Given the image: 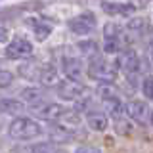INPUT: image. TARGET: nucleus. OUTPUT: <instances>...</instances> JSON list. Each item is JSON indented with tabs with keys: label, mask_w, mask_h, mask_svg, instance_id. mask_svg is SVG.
Returning a JSON list of instances; mask_svg holds the SVG:
<instances>
[{
	"label": "nucleus",
	"mask_w": 153,
	"mask_h": 153,
	"mask_svg": "<svg viewBox=\"0 0 153 153\" xmlns=\"http://www.w3.org/2000/svg\"><path fill=\"white\" fill-rule=\"evenodd\" d=\"M19 75L27 80L40 84L42 88L48 86H57L59 82V75L54 63H48V61H25V63L19 65Z\"/></svg>",
	"instance_id": "nucleus-1"
},
{
	"label": "nucleus",
	"mask_w": 153,
	"mask_h": 153,
	"mask_svg": "<svg viewBox=\"0 0 153 153\" xmlns=\"http://www.w3.org/2000/svg\"><path fill=\"white\" fill-rule=\"evenodd\" d=\"M8 134L16 142H31L36 140L44 134V128L38 124L35 119L29 117H16L8 126Z\"/></svg>",
	"instance_id": "nucleus-2"
},
{
	"label": "nucleus",
	"mask_w": 153,
	"mask_h": 153,
	"mask_svg": "<svg viewBox=\"0 0 153 153\" xmlns=\"http://www.w3.org/2000/svg\"><path fill=\"white\" fill-rule=\"evenodd\" d=\"M86 75H88L92 80H98L100 84H102V82L111 84L113 80L117 79L119 69H117V65H115L113 61L105 59V57H102V56L98 54V56H94V57H90V59H88Z\"/></svg>",
	"instance_id": "nucleus-3"
},
{
	"label": "nucleus",
	"mask_w": 153,
	"mask_h": 153,
	"mask_svg": "<svg viewBox=\"0 0 153 153\" xmlns=\"http://www.w3.org/2000/svg\"><path fill=\"white\" fill-rule=\"evenodd\" d=\"M115 65H117L119 73H123L128 79V82H132V84L140 79V75L143 71V63H142V59H140L136 50H126L124 54L117 56Z\"/></svg>",
	"instance_id": "nucleus-4"
},
{
	"label": "nucleus",
	"mask_w": 153,
	"mask_h": 153,
	"mask_svg": "<svg viewBox=\"0 0 153 153\" xmlns=\"http://www.w3.org/2000/svg\"><path fill=\"white\" fill-rule=\"evenodd\" d=\"M124 113L128 115L132 123L140 124V126H147L151 121V107L143 100H130L124 105Z\"/></svg>",
	"instance_id": "nucleus-5"
},
{
	"label": "nucleus",
	"mask_w": 153,
	"mask_h": 153,
	"mask_svg": "<svg viewBox=\"0 0 153 153\" xmlns=\"http://www.w3.org/2000/svg\"><path fill=\"white\" fill-rule=\"evenodd\" d=\"M98 27V19L92 12H84L79 16L69 19V31L76 36H86L90 33H94V29Z\"/></svg>",
	"instance_id": "nucleus-6"
},
{
	"label": "nucleus",
	"mask_w": 153,
	"mask_h": 153,
	"mask_svg": "<svg viewBox=\"0 0 153 153\" xmlns=\"http://www.w3.org/2000/svg\"><path fill=\"white\" fill-rule=\"evenodd\" d=\"M33 44L31 40L25 36H13L12 40L6 44V50H4V54H6L8 59H27V57L33 56Z\"/></svg>",
	"instance_id": "nucleus-7"
},
{
	"label": "nucleus",
	"mask_w": 153,
	"mask_h": 153,
	"mask_svg": "<svg viewBox=\"0 0 153 153\" xmlns=\"http://www.w3.org/2000/svg\"><path fill=\"white\" fill-rule=\"evenodd\" d=\"M61 71L65 75V80L79 82V84H82L86 76V67L82 63V59H79V57H63L61 59Z\"/></svg>",
	"instance_id": "nucleus-8"
},
{
	"label": "nucleus",
	"mask_w": 153,
	"mask_h": 153,
	"mask_svg": "<svg viewBox=\"0 0 153 153\" xmlns=\"http://www.w3.org/2000/svg\"><path fill=\"white\" fill-rule=\"evenodd\" d=\"M67 111V107H63L61 103H57V102H46V103H40V105H36V107H31V113L35 115L36 119H42V121H50V123H54V121H59V117Z\"/></svg>",
	"instance_id": "nucleus-9"
},
{
	"label": "nucleus",
	"mask_w": 153,
	"mask_h": 153,
	"mask_svg": "<svg viewBox=\"0 0 153 153\" xmlns=\"http://www.w3.org/2000/svg\"><path fill=\"white\" fill-rule=\"evenodd\" d=\"M19 102L23 105H29V109H31L40 103L50 102V96L42 86H27V88H21V92H19Z\"/></svg>",
	"instance_id": "nucleus-10"
},
{
	"label": "nucleus",
	"mask_w": 153,
	"mask_h": 153,
	"mask_svg": "<svg viewBox=\"0 0 153 153\" xmlns=\"http://www.w3.org/2000/svg\"><path fill=\"white\" fill-rule=\"evenodd\" d=\"M56 94L65 102H79L84 96V86L71 80H59L56 86Z\"/></svg>",
	"instance_id": "nucleus-11"
},
{
	"label": "nucleus",
	"mask_w": 153,
	"mask_h": 153,
	"mask_svg": "<svg viewBox=\"0 0 153 153\" xmlns=\"http://www.w3.org/2000/svg\"><path fill=\"white\" fill-rule=\"evenodd\" d=\"M103 42H111V44H123L130 48V38H128L126 31L119 25V23H105L103 25Z\"/></svg>",
	"instance_id": "nucleus-12"
},
{
	"label": "nucleus",
	"mask_w": 153,
	"mask_h": 153,
	"mask_svg": "<svg viewBox=\"0 0 153 153\" xmlns=\"http://www.w3.org/2000/svg\"><path fill=\"white\" fill-rule=\"evenodd\" d=\"M44 132L50 136L52 142H56V146L57 143H67V142H71L75 138L73 130L63 126V124H59V123H50V126H48Z\"/></svg>",
	"instance_id": "nucleus-13"
},
{
	"label": "nucleus",
	"mask_w": 153,
	"mask_h": 153,
	"mask_svg": "<svg viewBox=\"0 0 153 153\" xmlns=\"http://www.w3.org/2000/svg\"><path fill=\"white\" fill-rule=\"evenodd\" d=\"M100 6H102V10L107 13V16H130V13L136 12V6H134V4H128V2L103 0Z\"/></svg>",
	"instance_id": "nucleus-14"
},
{
	"label": "nucleus",
	"mask_w": 153,
	"mask_h": 153,
	"mask_svg": "<svg viewBox=\"0 0 153 153\" xmlns=\"http://www.w3.org/2000/svg\"><path fill=\"white\" fill-rule=\"evenodd\" d=\"M86 124L92 128L94 132H103L109 126V117L102 109H94V111L86 113Z\"/></svg>",
	"instance_id": "nucleus-15"
},
{
	"label": "nucleus",
	"mask_w": 153,
	"mask_h": 153,
	"mask_svg": "<svg viewBox=\"0 0 153 153\" xmlns=\"http://www.w3.org/2000/svg\"><path fill=\"white\" fill-rule=\"evenodd\" d=\"M103 109H105L103 113L107 115V117H111L113 121L124 117V105H123L121 100H119V96H115V98H111V100H105V102H103Z\"/></svg>",
	"instance_id": "nucleus-16"
},
{
	"label": "nucleus",
	"mask_w": 153,
	"mask_h": 153,
	"mask_svg": "<svg viewBox=\"0 0 153 153\" xmlns=\"http://www.w3.org/2000/svg\"><path fill=\"white\" fill-rule=\"evenodd\" d=\"M56 123H59V124H63V126H67V128H76L80 124V115H79V111L76 109H71V107H67V111L59 117V121H56Z\"/></svg>",
	"instance_id": "nucleus-17"
},
{
	"label": "nucleus",
	"mask_w": 153,
	"mask_h": 153,
	"mask_svg": "<svg viewBox=\"0 0 153 153\" xmlns=\"http://www.w3.org/2000/svg\"><path fill=\"white\" fill-rule=\"evenodd\" d=\"M27 25L33 27V33H35L36 40H44V38L52 33L50 25H46V23L40 21V19H27Z\"/></svg>",
	"instance_id": "nucleus-18"
},
{
	"label": "nucleus",
	"mask_w": 153,
	"mask_h": 153,
	"mask_svg": "<svg viewBox=\"0 0 153 153\" xmlns=\"http://www.w3.org/2000/svg\"><path fill=\"white\" fill-rule=\"evenodd\" d=\"M128 31L132 33V35H136V36H143V35H147V31H149V23H146V19H132L130 23H128Z\"/></svg>",
	"instance_id": "nucleus-19"
},
{
	"label": "nucleus",
	"mask_w": 153,
	"mask_h": 153,
	"mask_svg": "<svg viewBox=\"0 0 153 153\" xmlns=\"http://www.w3.org/2000/svg\"><path fill=\"white\" fill-rule=\"evenodd\" d=\"M79 50H80V54L86 56L88 59L100 54V46L96 44L94 40H82V42H79Z\"/></svg>",
	"instance_id": "nucleus-20"
},
{
	"label": "nucleus",
	"mask_w": 153,
	"mask_h": 153,
	"mask_svg": "<svg viewBox=\"0 0 153 153\" xmlns=\"http://www.w3.org/2000/svg\"><path fill=\"white\" fill-rule=\"evenodd\" d=\"M0 107H2L6 113L16 115V113H21L23 109H25V105L21 102H17V100H2V102H0Z\"/></svg>",
	"instance_id": "nucleus-21"
},
{
	"label": "nucleus",
	"mask_w": 153,
	"mask_h": 153,
	"mask_svg": "<svg viewBox=\"0 0 153 153\" xmlns=\"http://www.w3.org/2000/svg\"><path fill=\"white\" fill-rule=\"evenodd\" d=\"M96 94L102 98V102H105V100H111L117 96V90H115V86L113 84H107V82H102L96 88Z\"/></svg>",
	"instance_id": "nucleus-22"
},
{
	"label": "nucleus",
	"mask_w": 153,
	"mask_h": 153,
	"mask_svg": "<svg viewBox=\"0 0 153 153\" xmlns=\"http://www.w3.org/2000/svg\"><path fill=\"white\" fill-rule=\"evenodd\" d=\"M33 153H67L65 149H61L59 146L52 142H46V143H38V146L33 147Z\"/></svg>",
	"instance_id": "nucleus-23"
},
{
	"label": "nucleus",
	"mask_w": 153,
	"mask_h": 153,
	"mask_svg": "<svg viewBox=\"0 0 153 153\" xmlns=\"http://www.w3.org/2000/svg\"><path fill=\"white\" fill-rule=\"evenodd\" d=\"M115 130H117L119 134H123V136H128L130 130H132V121L126 119V117L117 119V121H115Z\"/></svg>",
	"instance_id": "nucleus-24"
},
{
	"label": "nucleus",
	"mask_w": 153,
	"mask_h": 153,
	"mask_svg": "<svg viewBox=\"0 0 153 153\" xmlns=\"http://www.w3.org/2000/svg\"><path fill=\"white\" fill-rule=\"evenodd\" d=\"M142 92L147 100L153 102V75H146L142 79Z\"/></svg>",
	"instance_id": "nucleus-25"
},
{
	"label": "nucleus",
	"mask_w": 153,
	"mask_h": 153,
	"mask_svg": "<svg viewBox=\"0 0 153 153\" xmlns=\"http://www.w3.org/2000/svg\"><path fill=\"white\" fill-rule=\"evenodd\" d=\"M13 82V73H10L8 69H0V88H6Z\"/></svg>",
	"instance_id": "nucleus-26"
},
{
	"label": "nucleus",
	"mask_w": 153,
	"mask_h": 153,
	"mask_svg": "<svg viewBox=\"0 0 153 153\" xmlns=\"http://www.w3.org/2000/svg\"><path fill=\"white\" fill-rule=\"evenodd\" d=\"M75 153H102L98 149V147H94V146H79L75 149Z\"/></svg>",
	"instance_id": "nucleus-27"
},
{
	"label": "nucleus",
	"mask_w": 153,
	"mask_h": 153,
	"mask_svg": "<svg viewBox=\"0 0 153 153\" xmlns=\"http://www.w3.org/2000/svg\"><path fill=\"white\" fill-rule=\"evenodd\" d=\"M4 38H6V31L0 27V40H4Z\"/></svg>",
	"instance_id": "nucleus-28"
},
{
	"label": "nucleus",
	"mask_w": 153,
	"mask_h": 153,
	"mask_svg": "<svg viewBox=\"0 0 153 153\" xmlns=\"http://www.w3.org/2000/svg\"><path fill=\"white\" fill-rule=\"evenodd\" d=\"M149 124H153V109H151V121H149Z\"/></svg>",
	"instance_id": "nucleus-29"
}]
</instances>
